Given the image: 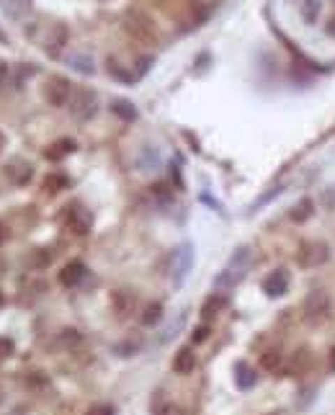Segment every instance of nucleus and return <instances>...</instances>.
I'll list each match as a JSON object with an SVG mask.
<instances>
[{
  "label": "nucleus",
  "mask_w": 335,
  "mask_h": 415,
  "mask_svg": "<svg viewBox=\"0 0 335 415\" xmlns=\"http://www.w3.org/2000/svg\"><path fill=\"white\" fill-rule=\"evenodd\" d=\"M67 65H70V70L80 73V75H96V59H93L91 52H85V50L73 52V54L67 57Z\"/></svg>",
  "instance_id": "nucleus-12"
},
{
  "label": "nucleus",
  "mask_w": 335,
  "mask_h": 415,
  "mask_svg": "<svg viewBox=\"0 0 335 415\" xmlns=\"http://www.w3.org/2000/svg\"><path fill=\"white\" fill-rule=\"evenodd\" d=\"M111 111H114L119 119H124V121H134V119L140 116L137 106H134L132 101H126V98H117V101H111Z\"/></svg>",
  "instance_id": "nucleus-20"
},
{
  "label": "nucleus",
  "mask_w": 335,
  "mask_h": 415,
  "mask_svg": "<svg viewBox=\"0 0 335 415\" xmlns=\"http://www.w3.org/2000/svg\"><path fill=\"white\" fill-rule=\"evenodd\" d=\"M330 258V248L325 243H304L297 253V263L302 269H318Z\"/></svg>",
  "instance_id": "nucleus-6"
},
{
  "label": "nucleus",
  "mask_w": 335,
  "mask_h": 415,
  "mask_svg": "<svg viewBox=\"0 0 335 415\" xmlns=\"http://www.w3.org/2000/svg\"><path fill=\"white\" fill-rule=\"evenodd\" d=\"M330 372H335V348H333V354H330Z\"/></svg>",
  "instance_id": "nucleus-37"
},
{
  "label": "nucleus",
  "mask_w": 335,
  "mask_h": 415,
  "mask_svg": "<svg viewBox=\"0 0 335 415\" xmlns=\"http://www.w3.org/2000/svg\"><path fill=\"white\" fill-rule=\"evenodd\" d=\"M193 369H196V354H193L191 348L186 346V348H181L176 356H173V372L176 374H191Z\"/></svg>",
  "instance_id": "nucleus-17"
},
{
  "label": "nucleus",
  "mask_w": 335,
  "mask_h": 415,
  "mask_svg": "<svg viewBox=\"0 0 335 415\" xmlns=\"http://www.w3.org/2000/svg\"><path fill=\"white\" fill-rule=\"evenodd\" d=\"M276 361H278V356L274 354V351L263 356V366H266V369H276Z\"/></svg>",
  "instance_id": "nucleus-34"
},
{
  "label": "nucleus",
  "mask_w": 335,
  "mask_h": 415,
  "mask_svg": "<svg viewBox=\"0 0 335 415\" xmlns=\"http://www.w3.org/2000/svg\"><path fill=\"white\" fill-rule=\"evenodd\" d=\"M88 415H114V407L106 405V402H100V405H93L88 410Z\"/></svg>",
  "instance_id": "nucleus-28"
},
{
  "label": "nucleus",
  "mask_w": 335,
  "mask_h": 415,
  "mask_svg": "<svg viewBox=\"0 0 335 415\" xmlns=\"http://www.w3.org/2000/svg\"><path fill=\"white\" fill-rule=\"evenodd\" d=\"M160 317H163V307H160L158 302H155V305H147L142 315V325H158Z\"/></svg>",
  "instance_id": "nucleus-26"
},
{
  "label": "nucleus",
  "mask_w": 335,
  "mask_h": 415,
  "mask_svg": "<svg viewBox=\"0 0 335 415\" xmlns=\"http://www.w3.org/2000/svg\"><path fill=\"white\" fill-rule=\"evenodd\" d=\"M278 191H281V186H274V188H271V191H268L266 196H263V199H258V202L253 204V209H260V206H263V204H268V202H271V199H274V196H276Z\"/></svg>",
  "instance_id": "nucleus-30"
},
{
  "label": "nucleus",
  "mask_w": 335,
  "mask_h": 415,
  "mask_svg": "<svg viewBox=\"0 0 335 415\" xmlns=\"http://www.w3.org/2000/svg\"><path fill=\"white\" fill-rule=\"evenodd\" d=\"M191 266H193V246L191 243H184V246H178L176 250H173V255H170V266H168L170 281H173L176 287H181L186 281V276H188V271H191Z\"/></svg>",
  "instance_id": "nucleus-3"
},
{
  "label": "nucleus",
  "mask_w": 335,
  "mask_h": 415,
  "mask_svg": "<svg viewBox=\"0 0 335 415\" xmlns=\"http://www.w3.org/2000/svg\"><path fill=\"white\" fill-rule=\"evenodd\" d=\"M75 147L77 144L73 142V139H59V142H54L50 150L44 153V158H47V160H62V158L75 153Z\"/></svg>",
  "instance_id": "nucleus-18"
},
{
  "label": "nucleus",
  "mask_w": 335,
  "mask_h": 415,
  "mask_svg": "<svg viewBox=\"0 0 335 415\" xmlns=\"http://www.w3.org/2000/svg\"><path fill=\"white\" fill-rule=\"evenodd\" d=\"M13 354V340L10 338H0V359H6V356Z\"/></svg>",
  "instance_id": "nucleus-31"
},
{
  "label": "nucleus",
  "mask_w": 335,
  "mask_h": 415,
  "mask_svg": "<svg viewBox=\"0 0 335 415\" xmlns=\"http://www.w3.org/2000/svg\"><path fill=\"white\" fill-rule=\"evenodd\" d=\"M320 202H322V206H325V209H335V183H333V186L322 188Z\"/></svg>",
  "instance_id": "nucleus-27"
},
{
  "label": "nucleus",
  "mask_w": 335,
  "mask_h": 415,
  "mask_svg": "<svg viewBox=\"0 0 335 415\" xmlns=\"http://www.w3.org/2000/svg\"><path fill=\"white\" fill-rule=\"evenodd\" d=\"M3 147H6V137H3V132H0V153H3Z\"/></svg>",
  "instance_id": "nucleus-38"
},
{
  "label": "nucleus",
  "mask_w": 335,
  "mask_h": 415,
  "mask_svg": "<svg viewBox=\"0 0 335 415\" xmlns=\"http://www.w3.org/2000/svg\"><path fill=\"white\" fill-rule=\"evenodd\" d=\"M70 114L77 119V121H91L98 111V96L88 91V88H75L73 96H70V103H67Z\"/></svg>",
  "instance_id": "nucleus-2"
},
{
  "label": "nucleus",
  "mask_w": 335,
  "mask_h": 415,
  "mask_svg": "<svg viewBox=\"0 0 335 415\" xmlns=\"http://www.w3.org/2000/svg\"><path fill=\"white\" fill-rule=\"evenodd\" d=\"M255 382H258V374H255V369H253L251 364L240 361V364L234 366V384H237L240 390H253Z\"/></svg>",
  "instance_id": "nucleus-16"
},
{
  "label": "nucleus",
  "mask_w": 335,
  "mask_h": 415,
  "mask_svg": "<svg viewBox=\"0 0 335 415\" xmlns=\"http://www.w3.org/2000/svg\"><path fill=\"white\" fill-rule=\"evenodd\" d=\"M320 10H322V0H302V18L310 26L318 24Z\"/></svg>",
  "instance_id": "nucleus-21"
},
{
  "label": "nucleus",
  "mask_w": 335,
  "mask_h": 415,
  "mask_svg": "<svg viewBox=\"0 0 335 415\" xmlns=\"http://www.w3.org/2000/svg\"><path fill=\"white\" fill-rule=\"evenodd\" d=\"M73 83L67 80L65 75H52L47 83H44L42 88V96L44 101L50 103V106H54V109H62V106H67L70 103V96H73Z\"/></svg>",
  "instance_id": "nucleus-4"
},
{
  "label": "nucleus",
  "mask_w": 335,
  "mask_h": 415,
  "mask_svg": "<svg viewBox=\"0 0 335 415\" xmlns=\"http://www.w3.org/2000/svg\"><path fill=\"white\" fill-rule=\"evenodd\" d=\"M6 237H8V229L3 227V222H0V246H3V243H6Z\"/></svg>",
  "instance_id": "nucleus-35"
},
{
  "label": "nucleus",
  "mask_w": 335,
  "mask_h": 415,
  "mask_svg": "<svg viewBox=\"0 0 335 415\" xmlns=\"http://www.w3.org/2000/svg\"><path fill=\"white\" fill-rule=\"evenodd\" d=\"M289 284H292V276L286 269H276V271H271L263 279V292H266L271 299H278V296H284L289 292Z\"/></svg>",
  "instance_id": "nucleus-8"
},
{
  "label": "nucleus",
  "mask_w": 335,
  "mask_h": 415,
  "mask_svg": "<svg viewBox=\"0 0 335 415\" xmlns=\"http://www.w3.org/2000/svg\"><path fill=\"white\" fill-rule=\"evenodd\" d=\"M70 212H67V227L77 232V235H88L91 232V225H93V217L91 212H85L83 206H67Z\"/></svg>",
  "instance_id": "nucleus-10"
},
{
  "label": "nucleus",
  "mask_w": 335,
  "mask_h": 415,
  "mask_svg": "<svg viewBox=\"0 0 335 415\" xmlns=\"http://www.w3.org/2000/svg\"><path fill=\"white\" fill-rule=\"evenodd\" d=\"M67 176H62V173H52V176L44 178V191L47 194H57V191H62V188H67Z\"/></svg>",
  "instance_id": "nucleus-23"
},
{
  "label": "nucleus",
  "mask_w": 335,
  "mask_h": 415,
  "mask_svg": "<svg viewBox=\"0 0 335 415\" xmlns=\"http://www.w3.org/2000/svg\"><path fill=\"white\" fill-rule=\"evenodd\" d=\"M0 44H8V34L3 31V26H0Z\"/></svg>",
  "instance_id": "nucleus-36"
},
{
  "label": "nucleus",
  "mask_w": 335,
  "mask_h": 415,
  "mask_svg": "<svg viewBox=\"0 0 335 415\" xmlns=\"http://www.w3.org/2000/svg\"><path fill=\"white\" fill-rule=\"evenodd\" d=\"M312 206H315V204H312V199H307V196H304L302 202H297V204L292 206V212H289V220L297 222V225H302V222H307V220L312 217V212H315Z\"/></svg>",
  "instance_id": "nucleus-19"
},
{
  "label": "nucleus",
  "mask_w": 335,
  "mask_h": 415,
  "mask_svg": "<svg viewBox=\"0 0 335 415\" xmlns=\"http://www.w3.org/2000/svg\"><path fill=\"white\" fill-rule=\"evenodd\" d=\"M6 176H8V181H13L16 186H24V183H29V181H31V176H34L31 163L21 160V158L10 160V165L6 168Z\"/></svg>",
  "instance_id": "nucleus-14"
},
{
  "label": "nucleus",
  "mask_w": 335,
  "mask_h": 415,
  "mask_svg": "<svg viewBox=\"0 0 335 415\" xmlns=\"http://www.w3.org/2000/svg\"><path fill=\"white\" fill-rule=\"evenodd\" d=\"M152 62H155V59H152V57H142V59H140V68H137V80H140V77H142L144 73L150 70Z\"/></svg>",
  "instance_id": "nucleus-32"
},
{
  "label": "nucleus",
  "mask_w": 335,
  "mask_h": 415,
  "mask_svg": "<svg viewBox=\"0 0 335 415\" xmlns=\"http://www.w3.org/2000/svg\"><path fill=\"white\" fill-rule=\"evenodd\" d=\"M0 10L6 13V18L21 24L31 13V0H0Z\"/></svg>",
  "instance_id": "nucleus-13"
},
{
  "label": "nucleus",
  "mask_w": 335,
  "mask_h": 415,
  "mask_svg": "<svg viewBox=\"0 0 335 415\" xmlns=\"http://www.w3.org/2000/svg\"><path fill=\"white\" fill-rule=\"evenodd\" d=\"M207 338H209V328H207V325H201V328H196V331H193V335H191L193 343H204Z\"/></svg>",
  "instance_id": "nucleus-29"
},
{
  "label": "nucleus",
  "mask_w": 335,
  "mask_h": 415,
  "mask_svg": "<svg viewBox=\"0 0 335 415\" xmlns=\"http://www.w3.org/2000/svg\"><path fill=\"white\" fill-rule=\"evenodd\" d=\"M225 296H219V292L217 294H211L209 299H207V302H204V307H201V317H204V320H211V317H217V312L219 310H222V307H225Z\"/></svg>",
  "instance_id": "nucleus-22"
},
{
  "label": "nucleus",
  "mask_w": 335,
  "mask_h": 415,
  "mask_svg": "<svg viewBox=\"0 0 335 415\" xmlns=\"http://www.w3.org/2000/svg\"><path fill=\"white\" fill-rule=\"evenodd\" d=\"M253 263V250L248 246L237 248L232 253V258L227 261V266L222 269V271L214 276V289L217 292H230V289H234L240 281H243V276L248 273V269H251Z\"/></svg>",
  "instance_id": "nucleus-1"
},
{
  "label": "nucleus",
  "mask_w": 335,
  "mask_h": 415,
  "mask_svg": "<svg viewBox=\"0 0 335 415\" xmlns=\"http://www.w3.org/2000/svg\"><path fill=\"white\" fill-rule=\"evenodd\" d=\"M327 310V294L325 292H312L307 299H304V312H307V317L310 320H315V317H322Z\"/></svg>",
  "instance_id": "nucleus-15"
},
{
  "label": "nucleus",
  "mask_w": 335,
  "mask_h": 415,
  "mask_svg": "<svg viewBox=\"0 0 335 415\" xmlns=\"http://www.w3.org/2000/svg\"><path fill=\"white\" fill-rule=\"evenodd\" d=\"M186 325V312H181L176 317V320L170 322V325H168L165 331H163V335H160V343H168V340H173L178 335V331H181V328H184Z\"/></svg>",
  "instance_id": "nucleus-24"
},
{
  "label": "nucleus",
  "mask_w": 335,
  "mask_h": 415,
  "mask_svg": "<svg viewBox=\"0 0 335 415\" xmlns=\"http://www.w3.org/2000/svg\"><path fill=\"white\" fill-rule=\"evenodd\" d=\"M124 29L126 34L132 36V39H137V42H155V26H152V21L144 13H140V10H132V13H126L124 18Z\"/></svg>",
  "instance_id": "nucleus-5"
},
{
  "label": "nucleus",
  "mask_w": 335,
  "mask_h": 415,
  "mask_svg": "<svg viewBox=\"0 0 335 415\" xmlns=\"http://www.w3.org/2000/svg\"><path fill=\"white\" fill-rule=\"evenodd\" d=\"M8 77H10V68H8V62H3V59H0V88L6 85V80H8Z\"/></svg>",
  "instance_id": "nucleus-33"
},
{
  "label": "nucleus",
  "mask_w": 335,
  "mask_h": 415,
  "mask_svg": "<svg viewBox=\"0 0 335 415\" xmlns=\"http://www.w3.org/2000/svg\"><path fill=\"white\" fill-rule=\"evenodd\" d=\"M85 273H88V269H85L83 261H70L65 269L59 271V284L67 289H73L85 279Z\"/></svg>",
  "instance_id": "nucleus-11"
},
{
  "label": "nucleus",
  "mask_w": 335,
  "mask_h": 415,
  "mask_svg": "<svg viewBox=\"0 0 335 415\" xmlns=\"http://www.w3.org/2000/svg\"><path fill=\"white\" fill-rule=\"evenodd\" d=\"M109 75L117 77V80H121V83H134L137 77H134V73H124V68L119 65V62H114V59H109Z\"/></svg>",
  "instance_id": "nucleus-25"
},
{
  "label": "nucleus",
  "mask_w": 335,
  "mask_h": 415,
  "mask_svg": "<svg viewBox=\"0 0 335 415\" xmlns=\"http://www.w3.org/2000/svg\"><path fill=\"white\" fill-rule=\"evenodd\" d=\"M0 305H3V292H0Z\"/></svg>",
  "instance_id": "nucleus-39"
},
{
  "label": "nucleus",
  "mask_w": 335,
  "mask_h": 415,
  "mask_svg": "<svg viewBox=\"0 0 335 415\" xmlns=\"http://www.w3.org/2000/svg\"><path fill=\"white\" fill-rule=\"evenodd\" d=\"M67 39H70V31H67L65 24H54L50 26V31H47V36H44L42 42V50L50 54V57L57 59L59 54H62V50H65Z\"/></svg>",
  "instance_id": "nucleus-7"
},
{
  "label": "nucleus",
  "mask_w": 335,
  "mask_h": 415,
  "mask_svg": "<svg viewBox=\"0 0 335 415\" xmlns=\"http://www.w3.org/2000/svg\"><path fill=\"white\" fill-rule=\"evenodd\" d=\"M134 165H137V170H140V173H155V170L163 165V155H160L158 147L144 144L142 150L137 153V158H134Z\"/></svg>",
  "instance_id": "nucleus-9"
}]
</instances>
